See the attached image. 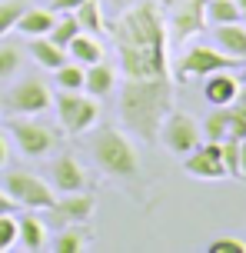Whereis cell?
<instances>
[{"mask_svg": "<svg viewBox=\"0 0 246 253\" xmlns=\"http://www.w3.org/2000/svg\"><path fill=\"white\" fill-rule=\"evenodd\" d=\"M113 47L123 80H160L170 77V34L153 0H140L113 24Z\"/></svg>", "mask_w": 246, "mask_h": 253, "instance_id": "obj_1", "label": "cell"}, {"mask_svg": "<svg viewBox=\"0 0 246 253\" xmlns=\"http://www.w3.org/2000/svg\"><path fill=\"white\" fill-rule=\"evenodd\" d=\"M173 110V80H123L120 90V120L143 143H156L163 117Z\"/></svg>", "mask_w": 246, "mask_h": 253, "instance_id": "obj_2", "label": "cell"}, {"mask_svg": "<svg viewBox=\"0 0 246 253\" xmlns=\"http://www.w3.org/2000/svg\"><path fill=\"white\" fill-rule=\"evenodd\" d=\"M90 157L97 160L100 173L110 180H117L123 187H133L140 180V160H137V150L127 140L123 130L117 126H100L90 137Z\"/></svg>", "mask_w": 246, "mask_h": 253, "instance_id": "obj_3", "label": "cell"}, {"mask_svg": "<svg viewBox=\"0 0 246 253\" xmlns=\"http://www.w3.org/2000/svg\"><path fill=\"white\" fill-rule=\"evenodd\" d=\"M7 133L13 137L17 150L24 153V157H30V160L50 157L53 147H57V140H60V133H57L53 126L40 124L34 117H13L10 124H7Z\"/></svg>", "mask_w": 246, "mask_h": 253, "instance_id": "obj_4", "label": "cell"}, {"mask_svg": "<svg viewBox=\"0 0 246 253\" xmlns=\"http://www.w3.org/2000/svg\"><path fill=\"white\" fill-rule=\"evenodd\" d=\"M53 107H57L64 133H87L97 124V117H100L97 97H90L87 90H60Z\"/></svg>", "mask_w": 246, "mask_h": 253, "instance_id": "obj_5", "label": "cell"}, {"mask_svg": "<svg viewBox=\"0 0 246 253\" xmlns=\"http://www.w3.org/2000/svg\"><path fill=\"white\" fill-rule=\"evenodd\" d=\"M3 190L13 197L17 207H24V210H50L53 200H57V193L47 180L34 177V173H27V170H10L7 177H3Z\"/></svg>", "mask_w": 246, "mask_h": 253, "instance_id": "obj_6", "label": "cell"}, {"mask_svg": "<svg viewBox=\"0 0 246 253\" xmlns=\"http://www.w3.org/2000/svg\"><path fill=\"white\" fill-rule=\"evenodd\" d=\"M156 140H160L170 153L186 157L190 150H196V147L203 143V130H200V124H196L190 114H183V110H170V114L163 117V124H160Z\"/></svg>", "mask_w": 246, "mask_h": 253, "instance_id": "obj_7", "label": "cell"}, {"mask_svg": "<svg viewBox=\"0 0 246 253\" xmlns=\"http://www.w3.org/2000/svg\"><path fill=\"white\" fill-rule=\"evenodd\" d=\"M236 57L223 53L220 47H207V43H196V47H186V53L176 63V77L180 80H203L207 74H216V70H233Z\"/></svg>", "mask_w": 246, "mask_h": 253, "instance_id": "obj_8", "label": "cell"}, {"mask_svg": "<svg viewBox=\"0 0 246 253\" xmlns=\"http://www.w3.org/2000/svg\"><path fill=\"white\" fill-rule=\"evenodd\" d=\"M3 103H7V110H10L13 117H40L53 107V97H50V87H47L43 80L27 77V80H20V84L3 97Z\"/></svg>", "mask_w": 246, "mask_h": 253, "instance_id": "obj_9", "label": "cell"}, {"mask_svg": "<svg viewBox=\"0 0 246 253\" xmlns=\"http://www.w3.org/2000/svg\"><path fill=\"white\" fill-rule=\"evenodd\" d=\"M183 170L196 180H223L226 177V167H223L220 140H207V143H200L196 150H190L186 160H183Z\"/></svg>", "mask_w": 246, "mask_h": 253, "instance_id": "obj_10", "label": "cell"}, {"mask_svg": "<svg viewBox=\"0 0 246 253\" xmlns=\"http://www.w3.org/2000/svg\"><path fill=\"white\" fill-rule=\"evenodd\" d=\"M50 220L57 227H67V223H83L87 216L93 213V197L87 190H77V193H67L64 200H53V207L47 210Z\"/></svg>", "mask_w": 246, "mask_h": 253, "instance_id": "obj_11", "label": "cell"}, {"mask_svg": "<svg viewBox=\"0 0 246 253\" xmlns=\"http://www.w3.org/2000/svg\"><path fill=\"white\" fill-rule=\"evenodd\" d=\"M50 187L60 193H77L87 187V170L80 167V160L73 153H64L50 164Z\"/></svg>", "mask_w": 246, "mask_h": 253, "instance_id": "obj_12", "label": "cell"}, {"mask_svg": "<svg viewBox=\"0 0 246 253\" xmlns=\"http://www.w3.org/2000/svg\"><path fill=\"white\" fill-rule=\"evenodd\" d=\"M170 27H173V37L180 40V43L190 40L193 34H200L207 27V0H183L180 7H176V13H173Z\"/></svg>", "mask_w": 246, "mask_h": 253, "instance_id": "obj_13", "label": "cell"}, {"mask_svg": "<svg viewBox=\"0 0 246 253\" xmlns=\"http://www.w3.org/2000/svg\"><path fill=\"white\" fill-rule=\"evenodd\" d=\"M240 97V77H233L230 70H216V74L203 77V100L210 107H230Z\"/></svg>", "mask_w": 246, "mask_h": 253, "instance_id": "obj_14", "label": "cell"}, {"mask_svg": "<svg viewBox=\"0 0 246 253\" xmlns=\"http://www.w3.org/2000/svg\"><path fill=\"white\" fill-rule=\"evenodd\" d=\"M117 87V67L106 60H97L90 67H83V90L90 93V97H110Z\"/></svg>", "mask_w": 246, "mask_h": 253, "instance_id": "obj_15", "label": "cell"}, {"mask_svg": "<svg viewBox=\"0 0 246 253\" xmlns=\"http://www.w3.org/2000/svg\"><path fill=\"white\" fill-rule=\"evenodd\" d=\"M213 34H216V47H220L223 53H230V57H236V60H246V24L243 20L216 24Z\"/></svg>", "mask_w": 246, "mask_h": 253, "instance_id": "obj_16", "label": "cell"}, {"mask_svg": "<svg viewBox=\"0 0 246 253\" xmlns=\"http://www.w3.org/2000/svg\"><path fill=\"white\" fill-rule=\"evenodd\" d=\"M57 24V10H47V7H27L20 13V20L13 30H20L24 37H47Z\"/></svg>", "mask_w": 246, "mask_h": 253, "instance_id": "obj_17", "label": "cell"}, {"mask_svg": "<svg viewBox=\"0 0 246 253\" xmlns=\"http://www.w3.org/2000/svg\"><path fill=\"white\" fill-rule=\"evenodd\" d=\"M17 247H24L27 253H37L47 247V227L43 220H37L34 213L17 216Z\"/></svg>", "mask_w": 246, "mask_h": 253, "instance_id": "obj_18", "label": "cell"}, {"mask_svg": "<svg viewBox=\"0 0 246 253\" xmlns=\"http://www.w3.org/2000/svg\"><path fill=\"white\" fill-rule=\"evenodd\" d=\"M67 57H73L77 63H83V67H90V63L104 60V47H100V40L93 37V34H87V30H80L77 37L67 43Z\"/></svg>", "mask_w": 246, "mask_h": 253, "instance_id": "obj_19", "label": "cell"}, {"mask_svg": "<svg viewBox=\"0 0 246 253\" xmlns=\"http://www.w3.org/2000/svg\"><path fill=\"white\" fill-rule=\"evenodd\" d=\"M30 40V57L43 67V70H57L60 63H67V50L57 47L50 37H27Z\"/></svg>", "mask_w": 246, "mask_h": 253, "instance_id": "obj_20", "label": "cell"}, {"mask_svg": "<svg viewBox=\"0 0 246 253\" xmlns=\"http://www.w3.org/2000/svg\"><path fill=\"white\" fill-rule=\"evenodd\" d=\"M87 243H90V233L87 230L80 227V223H67V227H60L57 240L50 243V250L53 253H83Z\"/></svg>", "mask_w": 246, "mask_h": 253, "instance_id": "obj_21", "label": "cell"}, {"mask_svg": "<svg viewBox=\"0 0 246 253\" xmlns=\"http://www.w3.org/2000/svg\"><path fill=\"white\" fill-rule=\"evenodd\" d=\"M73 17H77V24L87 30V34H104L106 24H104V10H100V0H83L77 10H73Z\"/></svg>", "mask_w": 246, "mask_h": 253, "instance_id": "obj_22", "label": "cell"}, {"mask_svg": "<svg viewBox=\"0 0 246 253\" xmlns=\"http://www.w3.org/2000/svg\"><path fill=\"white\" fill-rule=\"evenodd\" d=\"M20 63H24V50L17 43H0V84L13 80L17 70H20Z\"/></svg>", "mask_w": 246, "mask_h": 253, "instance_id": "obj_23", "label": "cell"}, {"mask_svg": "<svg viewBox=\"0 0 246 253\" xmlns=\"http://www.w3.org/2000/svg\"><path fill=\"white\" fill-rule=\"evenodd\" d=\"M240 20V7L236 0H207V24H233Z\"/></svg>", "mask_w": 246, "mask_h": 253, "instance_id": "obj_24", "label": "cell"}, {"mask_svg": "<svg viewBox=\"0 0 246 253\" xmlns=\"http://www.w3.org/2000/svg\"><path fill=\"white\" fill-rule=\"evenodd\" d=\"M203 137L207 140H226L230 137V117H226V107H216L213 114L203 120Z\"/></svg>", "mask_w": 246, "mask_h": 253, "instance_id": "obj_25", "label": "cell"}, {"mask_svg": "<svg viewBox=\"0 0 246 253\" xmlns=\"http://www.w3.org/2000/svg\"><path fill=\"white\" fill-rule=\"evenodd\" d=\"M80 30H83V27L77 24V17H73V13H64V17H60V20L53 24V30L47 34V37H50L53 43H57V47H64V50H67V43L77 37Z\"/></svg>", "mask_w": 246, "mask_h": 253, "instance_id": "obj_26", "label": "cell"}, {"mask_svg": "<svg viewBox=\"0 0 246 253\" xmlns=\"http://www.w3.org/2000/svg\"><path fill=\"white\" fill-rule=\"evenodd\" d=\"M53 74H57V90H83V63H60Z\"/></svg>", "mask_w": 246, "mask_h": 253, "instance_id": "obj_27", "label": "cell"}, {"mask_svg": "<svg viewBox=\"0 0 246 253\" xmlns=\"http://www.w3.org/2000/svg\"><path fill=\"white\" fill-rule=\"evenodd\" d=\"M24 10H27L24 0H0V37L10 34L13 27H17V20H20Z\"/></svg>", "mask_w": 246, "mask_h": 253, "instance_id": "obj_28", "label": "cell"}, {"mask_svg": "<svg viewBox=\"0 0 246 253\" xmlns=\"http://www.w3.org/2000/svg\"><path fill=\"white\" fill-rule=\"evenodd\" d=\"M226 117H230V137H233V140H246V107H243V97H236V100L226 107Z\"/></svg>", "mask_w": 246, "mask_h": 253, "instance_id": "obj_29", "label": "cell"}, {"mask_svg": "<svg viewBox=\"0 0 246 253\" xmlns=\"http://www.w3.org/2000/svg\"><path fill=\"white\" fill-rule=\"evenodd\" d=\"M220 150H223V167H226V177L240 180V140L226 137L220 140Z\"/></svg>", "mask_w": 246, "mask_h": 253, "instance_id": "obj_30", "label": "cell"}, {"mask_svg": "<svg viewBox=\"0 0 246 253\" xmlns=\"http://www.w3.org/2000/svg\"><path fill=\"white\" fill-rule=\"evenodd\" d=\"M10 247H17V216L0 213V253H7Z\"/></svg>", "mask_w": 246, "mask_h": 253, "instance_id": "obj_31", "label": "cell"}, {"mask_svg": "<svg viewBox=\"0 0 246 253\" xmlns=\"http://www.w3.org/2000/svg\"><path fill=\"white\" fill-rule=\"evenodd\" d=\"M207 250L210 253H246V243L240 237H216Z\"/></svg>", "mask_w": 246, "mask_h": 253, "instance_id": "obj_32", "label": "cell"}, {"mask_svg": "<svg viewBox=\"0 0 246 253\" xmlns=\"http://www.w3.org/2000/svg\"><path fill=\"white\" fill-rule=\"evenodd\" d=\"M83 3V0H50V10H57V13H73Z\"/></svg>", "mask_w": 246, "mask_h": 253, "instance_id": "obj_33", "label": "cell"}, {"mask_svg": "<svg viewBox=\"0 0 246 253\" xmlns=\"http://www.w3.org/2000/svg\"><path fill=\"white\" fill-rule=\"evenodd\" d=\"M0 213H17V203H13V197L3 187H0Z\"/></svg>", "mask_w": 246, "mask_h": 253, "instance_id": "obj_34", "label": "cell"}, {"mask_svg": "<svg viewBox=\"0 0 246 253\" xmlns=\"http://www.w3.org/2000/svg\"><path fill=\"white\" fill-rule=\"evenodd\" d=\"M7 157H10V143H7V133L0 130V170H3V164H7Z\"/></svg>", "mask_w": 246, "mask_h": 253, "instance_id": "obj_35", "label": "cell"}, {"mask_svg": "<svg viewBox=\"0 0 246 253\" xmlns=\"http://www.w3.org/2000/svg\"><path fill=\"white\" fill-rule=\"evenodd\" d=\"M240 180H246V140H240Z\"/></svg>", "mask_w": 246, "mask_h": 253, "instance_id": "obj_36", "label": "cell"}, {"mask_svg": "<svg viewBox=\"0 0 246 253\" xmlns=\"http://www.w3.org/2000/svg\"><path fill=\"white\" fill-rule=\"evenodd\" d=\"M236 7H240V20L246 24V0H236Z\"/></svg>", "mask_w": 246, "mask_h": 253, "instance_id": "obj_37", "label": "cell"}, {"mask_svg": "<svg viewBox=\"0 0 246 253\" xmlns=\"http://www.w3.org/2000/svg\"><path fill=\"white\" fill-rule=\"evenodd\" d=\"M240 80H243V84H246V63H243V77H240Z\"/></svg>", "mask_w": 246, "mask_h": 253, "instance_id": "obj_38", "label": "cell"}, {"mask_svg": "<svg viewBox=\"0 0 246 253\" xmlns=\"http://www.w3.org/2000/svg\"><path fill=\"white\" fill-rule=\"evenodd\" d=\"M243 107H246V97H243Z\"/></svg>", "mask_w": 246, "mask_h": 253, "instance_id": "obj_39", "label": "cell"}]
</instances>
